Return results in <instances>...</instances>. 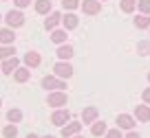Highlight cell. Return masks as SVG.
Returning <instances> with one entry per match:
<instances>
[{
	"instance_id": "19",
	"label": "cell",
	"mask_w": 150,
	"mask_h": 138,
	"mask_svg": "<svg viewBox=\"0 0 150 138\" xmlns=\"http://www.w3.org/2000/svg\"><path fill=\"white\" fill-rule=\"evenodd\" d=\"M106 132H108V125L104 123V121H95V123L91 125V134H93V136H104Z\"/></svg>"
},
{
	"instance_id": "23",
	"label": "cell",
	"mask_w": 150,
	"mask_h": 138,
	"mask_svg": "<svg viewBox=\"0 0 150 138\" xmlns=\"http://www.w3.org/2000/svg\"><path fill=\"white\" fill-rule=\"evenodd\" d=\"M135 26H137V29H150V15L139 13V15L135 18Z\"/></svg>"
},
{
	"instance_id": "13",
	"label": "cell",
	"mask_w": 150,
	"mask_h": 138,
	"mask_svg": "<svg viewBox=\"0 0 150 138\" xmlns=\"http://www.w3.org/2000/svg\"><path fill=\"white\" fill-rule=\"evenodd\" d=\"M77 24H80V18H77L73 11H69L66 15H62V26H64L66 31H73V29H77Z\"/></svg>"
},
{
	"instance_id": "6",
	"label": "cell",
	"mask_w": 150,
	"mask_h": 138,
	"mask_svg": "<svg viewBox=\"0 0 150 138\" xmlns=\"http://www.w3.org/2000/svg\"><path fill=\"white\" fill-rule=\"evenodd\" d=\"M82 127H84V123H82V121H69V123L62 127V136H64V138H71V136H75V134H80Z\"/></svg>"
},
{
	"instance_id": "21",
	"label": "cell",
	"mask_w": 150,
	"mask_h": 138,
	"mask_svg": "<svg viewBox=\"0 0 150 138\" xmlns=\"http://www.w3.org/2000/svg\"><path fill=\"white\" fill-rule=\"evenodd\" d=\"M22 116H24L22 110H18V107H11V110L7 112V121H9V123H16V125L22 121Z\"/></svg>"
},
{
	"instance_id": "32",
	"label": "cell",
	"mask_w": 150,
	"mask_h": 138,
	"mask_svg": "<svg viewBox=\"0 0 150 138\" xmlns=\"http://www.w3.org/2000/svg\"><path fill=\"white\" fill-rule=\"evenodd\" d=\"M124 138H141V136H139V134L135 132V129H130V132H128V134H126Z\"/></svg>"
},
{
	"instance_id": "31",
	"label": "cell",
	"mask_w": 150,
	"mask_h": 138,
	"mask_svg": "<svg viewBox=\"0 0 150 138\" xmlns=\"http://www.w3.org/2000/svg\"><path fill=\"white\" fill-rule=\"evenodd\" d=\"M13 2H16V7H18V9H24V7L31 5V0H13Z\"/></svg>"
},
{
	"instance_id": "20",
	"label": "cell",
	"mask_w": 150,
	"mask_h": 138,
	"mask_svg": "<svg viewBox=\"0 0 150 138\" xmlns=\"http://www.w3.org/2000/svg\"><path fill=\"white\" fill-rule=\"evenodd\" d=\"M51 42H55L57 46L66 44V29H55V31H51Z\"/></svg>"
},
{
	"instance_id": "12",
	"label": "cell",
	"mask_w": 150,
	"mask_h": 138,
	"mask_svg": "<svg viewBox=\"0 0 150 138\" xmlns=\"http://www.w3.org/2000/svg\"><path fill=\"white\" fill-rule=\"evenodd\" d=\"M22 61H24V66H27V68H38V66L42 64V57H40V53L29 51V53H24Z\"/></svg>"
},
{
	"instance_id": "24",
	"label": "cell",
	"mask_w": 150,
	"mask_h": 138,
	"mask_svg": "<svg viewBox=\"0 0 150 138\" xmlns=\"http://www.w3.org/2000/svg\"><path fill=\"white\" fill-rule=\"evenodd\" d=\"M13 53H16V48H13V44H7V46H0V61H2V59H9V57H13Z\"/></svg>"
},
{
	"instance_id": "28",
	"label": "cell",
	"mask_w": 150,
	"mask_h": 138,
	"mask_svg": "<svg viewBox=\"0 0 150 138\" xmlns=\"http://www.w3.org/2000/svg\"><path fill=\"white\" fill-rule=\"evenodd\" d=\"M80 5H82L80 0H62V7H64L66 11H73V9H77Z\"/></svg>"
},
{
	"instance_id": "14",
	"label": "cell",
	"mask_w": 150,
	"mask_h": 138,
	"mask_svg": "<svg viewBox=\"0 0 150 138\" xmlns=\"http://www.w3.org/2000/svg\"><path fill=\"white\" fill-rule=\"evenodd\" d=\"M132 116H135L139 123H148L150 121V105H146V103L144 105H135V114Z\"/></svg>"
},
{
	"instance_id": "37",
	"label": "cell",
	"mask_w": 150,
	"mask_h": 138,
	"mask_svg": "<svg viewBox=\"0 0 150 138\" xmlns=\"http://www.w3.org/2000/svg\"><path fill=\"white\" fill-rule=\"evenodd\" d=\"M148 81H150V72H148Z\"/></svg>"
},
{
	"instance_id": "29",
	"label": "cell",
	"mask_w": 150,
	"mask_h": 138,
	"mask_svg": "<svg viewBox=\"0 0 150 138\" xmlns=\"http://www.w3.org/2000/svg\"><path fill=\"white\" fill-rule=\"evenodd\" d=\"M104 138H124V134H122L119 127H115V129H108V132L104 134Z\"/></svg>"
},
{
	"instance_id": "36",
	"label": "cell",
	"mask_w": 150,
	"mask_h": 138,
	"mask_svg": "<svg viewBox=\"0 0 150 138\" xmlns=\"http://www.w3.org/2000/svg\"><path fill=\"white\" fill-rule=\"evenodd\" d=\"M0 107H2V99H0Z\"/></svg>"
},
{
	"instance_id": "26",
	"label": "cell",
	"mask_w": 150,
	"mask_h": 138,
	"mask_svg": "<svg viewBox=\"0 0 150 138\" xmlns=\"http://www.w3.org/2000/svg\"><path fill=\"white\" fill-rule=\"evenodd\" d=\"M137 53H139L141 57H146V55H150V42H137Z\"/></svg>"
},
{
	"instance_id": "25",
	"label": "cell",
	"mask_w": 150,
	"mask_h": 138,
	"mask_svg": "<svg viewBox=\"0 0 150 138\" xmlns=\"http://www.w3.org/2000/svg\"><path fill=\"white\" fill-rule=\"evenodd\" d=\"M2 136L5 138H16L18 136V127H16V123H9L2 127Z\"/></svg>"
},
{
	"instance_id": "15",
	"label": "cell",
	"mask_w": 150,
	"mask_h": 138,
	"mask_svg": "<svg viewBox=\"0 0 150 138\" xmlns=\"http://www.w3.org/2000/svg\"><path fill=\"white\" fill-rule=\"evenodd\" d=\"M55 53H57V57H60V61H69L71 57L75 55V51H73V46H71V44H60Z\"/></svg>"
},
{
	"instance_id": "17",
	"label": "cell",
	"mask_w": 150,
	"mask_h": 138,
	"mask_svg": "<svg viewBox=\"0 0 150 138\" xmlns=\"http://www.w3.org/2000/svg\"><path fill=\"white\" fill-rule=\"evenodd\" d=\"M51 11H53V2L51 0H35V13L49 15Z\"/></svg>"
},
{
	"instance_id": "33",
	"label": "cell",
	"mask_w": 150,
	"mask_h": 138,
	"mask_svg": "<svg viewBox=\"0 0 150 138\" xmlns=\"http://www.w3.org/2000/svg\"><path fill=\"white\" fill-rule=\"evenodd\" d=\"M27 138H40V136H35V134H29V136Z\"/></svg>"
},
{
	"instance_id": "5",
	"label": "cell",
	"mask_w": 150,
	"mask_h": 138,
	"mask_svg": "<svg viewBox=\"0 0 150 138\" xmlns=\"http://www.w3.org/2000/svg\"><path fill=\"white\" fill-rule=\"evenodd\" d=\"M69 121H71V112H69V110H64V107H57V110L51 114V123H53V125H57V127H64Z\"/></svg>"
},
{
	"instance_id": "4",
	"label": "cell",
	"mask_w": 150,
	"mask_h": 138,
	"mask_svg": "<svg viewBox=\"0 0 150 138\" xmlns=\"http://www.w3.org/2000/svg\"><path fill=\"white\" fill-rule=\"evenodd\" d=\"M53 75L60 79H71L73 77V66L69 64V61H57L55 66H53Z\"/></svg>"
},
{
	"instance_id": "8",
	"label": "cell",
	"mask_w": 150,
	"mask_h": 138,
	"mask_svg": "<svg viewBox=\"0 0 150 138\" xmlns=\"http://www.w3.org/2000/svg\"><path fill=\"white\" fill-rule=\"evenodd\" d=\"M135 123H137V118L132 114H117V127L119 129L130 132V129H135Z\"/></svg>"
},
{
	"instance_id": "39",
	"label": "cell",
	"mask_w": 150,
	"mask_h": 138,
	"mask_svg": "<svg viewBox=\"0 0 150 138\" xmlns=\"http://www.w3.org/2000/svg\"><path fill=\"white\" fill-rule=\"evenodd\" d=\"M148 33H150V29H148Z\"/></svg>"
},
{
	"instance_id": "10",
	"label": "cell",
	"mask_w": 150,
	"mask_h": 138,
	"mask_svg": "<svg viewBox=\"0 0 150 138\" xmlns=\"http://www.w3.org/2000/svg\"><path fill=\"white\" fill-rule=\"evenodd\" d=\"M97 116H99V110L95 105H88V107L82 110V123L84 125H93L95 121H97Z\"/></svg>"
},
{
	"instance_id": "16",
	"label": "cell",
	"mask_w": 150,
	"mask_h": 138,
	"mask_svg": "<svg viewBox=\"0 0 150 138\" xmlns=\"http://www.w3.org/2000/svg\"><path fill=\"white\" fill-rule=\"evenodd\" d=\"M29 79H31V68H27V66H20V68L13 72V81L16 83H27Z\"/></svg>"
},
{
	"instance_id": "35",
	"label": "cell",
	"mask_w": 150,
	"mask_h": 138,
	"mask_svg": "<svg viewBox=\"0 0 150 138\" xmlns=\"http://www.w3.org/2000/svg\"><path fill=\"white\" fill-rule=\"evenodd\" d=\"M42 138H55V136H42Z\"/></svg>"
},
{
	"instance_id": "1",
	"label": "cell",
	"mask_w": 150,
	"mask_h": 138,
	"mask_svg": "<svg viewBox=\"0 0 150 138\" xmlns=\"http://www.w3.org/2000/svg\"><path fill=\"white\" fill-rule=\"evenodd\" d=\"M66 103H69V97H66V92L64 90H55V92H49V97H47V105L51 107H64Z\"/></svg>"
},
{
	"instance_id": "30",
	"label": "cell",
	"mask_w": 150,
	"mask_h": 138,
	"mask_svg": "<svg viewBox=\"0 0 150 138\" xmlns=\"http://www.w3.org/2000/svg\"><path fill=\"white\" fill-rule=\"evenodd\" d=\"M141 99H144L146 105H150V88H146V90L141 92Z\"/></svg>"
},
{
	"instance_id": "9",
	"label": "cell",
	"mask_w": 150,
	"mask_h": 138,
	"mask_svg": "<svg viewBox=\"0 0 150 138\" xmlns=\"http://www.w3.org/2000/svg\"><path fill=\"white\" fill-rule=\"evenodd\" d=\"M18 68H20V59L16 55L9 57V59H2V64H0V70H2L5 75H13Z\"/></svg>"
},
{
	"instance_id": "18",
	"label": "cell",
	"mask_w": 150,
	"mask_h": 138,
	"mask_svg": "<svg viewBox=\"0 0 150 138\" xmlns=\"http://www.w3.org/2000/svg\"><path fill=\"white\" fill-rule=\"evenodd\" d=\"M13 40H16V35H13V29H0V44L2 46H7V44H13Z\"/></svg>"
},
{
	"instance_id": "3",
	"label": "cell",
	"mask_w": 150,
	"mask_h": 138,
	"mask_svg": "<svg viewBox=\"0 0 150 138\" xmlns=\"http://www.w3.org/2000/svg\"><path fill=\"white\" fill-rule=\"evenodd\" d=\"M5 22H7V26H9V29H18V26H22V24H24V13L20 9H11L9 13L5 15Z\"/></svg>"
},
{
	"instance_id": "40",
	"label": "cell",
	"mask_w": 150,
	"mask_h": 138,
	"mask_svg": "<svg viewBox=\"0 0 150 138\" xmlns=\"http://www.w3.org/2000/svg\"><path fill=\"white\" fill-rule=\"evenodd\" d=\"M99 2H102V0H99Z\"/></svg>"
},
{
	"instance_id": "27",
	"label": "cell",
	"mask_w": 150,
	"mask_h": 138,
	"mask_svg": "<svg viewBox=\"0 0 150 138\" xmlns=\"http://www.w3.org/2000/svg\"><path fill=\"white\" fill-rule=\"evenodd\" d=\"M137 9H139V13L150 15V0H137Z\"/></svg>"
},
{
	"instance_id": "41",
	"label": "cell",
	"mask_w": 150,
	"mask_h": 138,
	"mask_svg": "<svg viewBox=\"0 0 150 138\" xmlns=\"http://www.w3.org/2000/svg\"><path fill=\"white\" fill-rule=\"evenodd\" d=\"M0 72H2V70H0Z\"/></svg>"
},
{
	"instance_id": "7",
	"label": "cell",
	"mask_w": 150,
	"mask_h": 138,
	"mask_svg": "<svg viewBox=\"0 0 150 138\" xmlns=\"http://www.w3.org/2000/svg\"><path fill=\"white\" fill-rule=\"evenodd\" d=\"M82 11H84L86 15H97L99 11H102V2L99 0H82Z\"/></svg>"
},
{
	"instance_id": "34",
	"label": "cell",
	"mask_w": 150,
	"mask_h": 138,
	"mask_svg": "<svg viewBox=\"0 0 150 138\" xmlns=\"http://www.w3.org/2000/svg\"><path fill=\"white\" fill-rule=\"evenodd\" d=\"M71 138H84V136H80V134H75V136H71Z\"/></svg>"
},
{
	"instance_id": "2",
	"label": "cell",
	"mask_w": 150,
	"mask_h": 138,
	"mask_svg": "<svg viewBox=\"0 0 150 138\" xmlns=\"http://www.w3.org/2000/svg\"><path fill=\"white\" fill-rule=\"evenodd\" d=\"M42 88L44 90H51V92L64 90L66 88V79H60V77H55V75H47V77L42 79Z\"/></svg>"
},
{
	"instance_id": "38",
	"label": "cell",
	"mask_w": 150,
	"mask_h": 138,
	"mask_svg": "<svg viewBox=\"0 0 150 138\" xmlns=\"http://www.w3.org/2000/svg\"><path fill=\"white\" fill-rule=\"evenodd\" d=\"M0 20H2V13H0Z\"/></svg>"
},
{
	"instance_id": "22",
	"label": "cell",
	"mask_w": 150,
	"mask_h": 138,
	"mask_svg": "<svg viewBox=\"0 0 150 138\" xmlns=\"http://www.w3.org/2000/svg\"><path fill=\"white\" fill-rule=\"evenodd\" d=\"M119 9L124 13H132L137 9V0H119Z\"/></svg>"
},
{
	"instance_id": "11",
	"label": "cell",
	"mask_w": 150,
	"mask_h": 138,
	"mask_svg": "<svg viewBox=\"0 0 150 138\" xmlns=\"http://www.w3.org/2000/svg\"><path fill=\"white\" fill-rule=\"evenodd\" d=\"M60 24H62V13L60 11H51L49 18L44 20V29H47V31H55Z\"/></svg>"
}]
</instances>
